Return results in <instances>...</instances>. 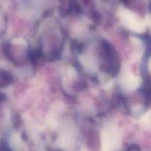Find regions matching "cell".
<instances>
[{
	"mask_svg": "<svg viewBox=\"0 0 151 151\" xmlns=\"http://www.w3.org/2000/svg\"><path fill=\"white\" fill-rule=\"evenodd\" d=\"M141 123L145 126H150V113L148 112L141 119Z\"/></svg>",
	"mask_w": 151,
	"mask_h": 151,
	"instance_id": "4",
	"label": "cell"
},
{
	"mask_svg": "<svg viewBox=\"0 0 151 151\" xmlns=\"http://www.w3.org/2000/svg\"><path fill=\"white\" fill-rule=\"evenodd\" d=\"M122 85L128 90H134L139 86L140 83V79L133 75H128L122 78Z\"/></svg>",
	"mask_w": 151,
	"mask_h": 151,
	"instance_id": "3",
	"label": "cell"
},
{
	"mask_svg": "<svg viewBox=\"0 0 151 151\" xmlns=\"http://www.w3.org/2000/svg\"><path fill=\"white\" fill-rule=\"evenodd\" d=\"M102 142L105 151H114L120 147L121 138L119 131L115 128H108L102 134Z\"/></svg>",
	"mask_w": 151,
	"mask_h": 151,
	"instance_id": "2",
	"label": "cell"
},
{
	"mask_svg": "<svg viewBox=\"0 0 151 151\" xmlns=\"http://www.w3.org/2000/svg\"><path fill=\"white\" fill-rule=\"evenodd\" d=\"M118 15L124 24L133 31L142 32L145 29V24L139 19V18L133 12L127 9L121 8L118 11Z\"/></svg>",
	"mask_w": 151,
	"mask_h": 151,
	"instance_id": "1",
	"label": "cell"
},
{
	"mask_svg": "<svg viewBox=\"0 0 151 151\" xmlns=\"http://www.w3.org/2000/svg\"><path fill=\"white\" fill-rule=\"evenodd\" d=\"M15 42L19 44H25V41L22 39H16Z\"/></svg>",
	"mask_w": 151,
	"mask_h": 151,
	"instance_id": "5",
	"label": "cell"
}]
</instances>
